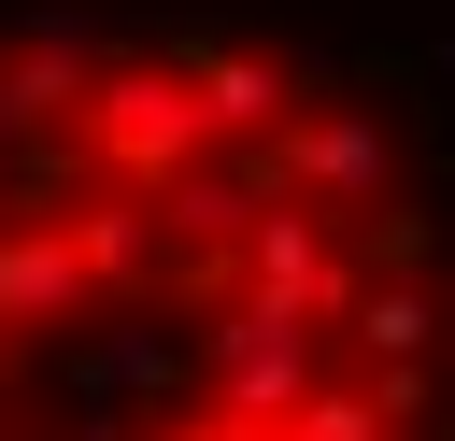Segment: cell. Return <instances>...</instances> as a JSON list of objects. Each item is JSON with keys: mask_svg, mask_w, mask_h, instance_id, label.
<instances>
[{"mask_svg": "<svg viewBox=\"0 0 455 441\" xmlns=\"http://www.w3.org/2000/svg\"><path fill=\"white\" fill-rule=\"evenodd\" d=\"M0 441H441L398 100L242 14H14Z\"/></svg>", "mask_w": 455, "mask_h": 441, "instance_id": "6da1fadb", "label": "cell"}]
</instances>
